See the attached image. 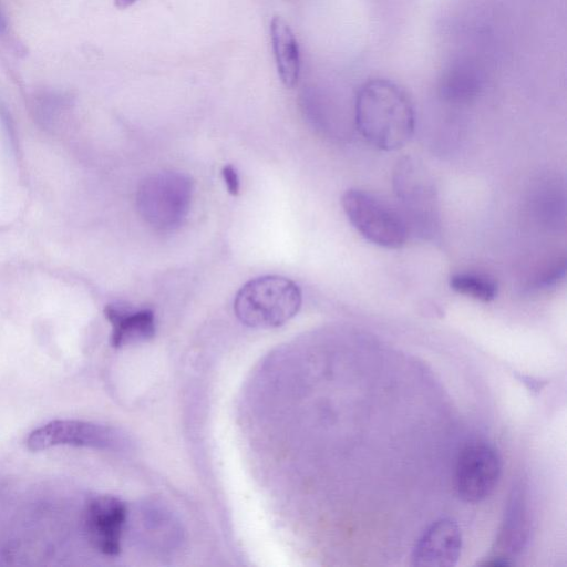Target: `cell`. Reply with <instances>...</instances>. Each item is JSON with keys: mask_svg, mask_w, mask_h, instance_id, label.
<instances>
[{"mask_svg": "<svg viewBox=\"0 0 567 567\" xmlns=\"http://www.w3.org/2000/svg\"><path fill=\"white\" fill-rule=\"evenodd\" d=\"M270 38L278 75L282 84L292 89L300 74V54L290 25L279 16L270 22Z\"/></svg>", "mask_w": 567, "mask_h": 567, "instance_id": "8fae6325", "label": "cell"}, {"mask_svg": "<svg viewBox=\"0 0 567 567\" xmlns=\"http://www.w3.org/2000/svg\"><path fill=\"white\" fill-rule=\"evenodd\" d=\"M392 185L409 233L425 240L440 236L441 219L435 183L419 159L405 156L395 164Z\"/></svg>", "mask_w": 567, "mask_h": 567, "instance_id": "7a4b0ae2", "label": "cell"}, {"mask_svg": "<svg viewBox=\"0 0 567 567\" xmlns=\"http://www.w3.org/2000/svg\"><path fill=\"white\" fill-rule=\"evenodd\" d=\"M341 205L353 228L371 244L388 249L405 244L410 233L396 206L358 188L346 190Z\"/></svg>", "mask_w": 567, "mask_h": 567, "instance_id": "277c9868", "label": "cell"}, {"mask_svg": "<svg viewBox=\"0 0 567 567\" xmlns=\"http://www.w3.org/2000/svg\"><path fill=\"white\" fill-rule=\"evenodd\" d=\"M72 445L109 451H127L130 436L120 429L78 420H54L32 431L27 446L32 451Z\"/></svg>", "mask_w": 567, "mask_h": 567, "instance_id": "8992f818", "label": "cell"}, {"mask_svg": "<svg viewBox=\"0 0 567 567\" xmlns=\"http://www.w3.org/2000/svg\"><path fill=\"white\" fill-rule=\"evenodd\" d=\"M301 290L281 276H262L249 280L237 292L234 311L244 324L269 329L282 326L301 307Z\"/></svg>", "mask_w": 567, "mask_h": 567, "instance_id": "3957f363", "label": "cell"}, {"mask_svg": "<svg viewBox=\"0 0 567 567\" xmlns=\"http://www.w3.org/2000/svg\"><path fill=\"white\" fill-rule=\"evenodd\" d=\"M7 29V21L4 18V14L2 12L1 6H0V34L3 33Z\"/></svg>", "mask_w": 567, "mask_h": 567, "instance_id": "2e32d148", "label": "cell"}, {"mask_svg": "<svg viewBox=\"0 0 567 567\" xmlns=\"http://www.w3.org/2000/svg\"><path fill=\"white\" fill-rule=\"evenodd\" d=\"M449 286L456 293L481 302H491L498 293V284L494 277L472 270L453 274Z\"/></svg>", "mask_w": 567, "mask_h": 567, "instance_id": "4fadbf2b", "label": "cell"}, {"mask_svg": "<svg viewBox=\"0 0 567 567\" xmlns=\"http://www.w3.org/2000/svg\"><path fill=\"white\" fill-rule=\"evenodd\" d=\"M462 549V534L455 522H434L420 537L412 553V565L421 567L455 566Z\"/></svg>", "mask_w": 567, "mask_h": 567, "instance_id": "9c48e42d", "label": "cell"}, {"mask_svg": "<svg viewBox=\"0 0 567 567\" xmlns=\"http://www.w3.org/2000/svg\"><path fill=\"white\" fill-rule=\"evenodd\" d=\"M193 194L192 181L179 173L154 174L141 184L136 204L142 217L153 227L173 229L186 217Z\"/></svg>", "mask_w": 567, "mask_h": 567, "instance_id": "5b68a950", "label": "cell"}, {"mask_svg": "<svg viewBox=\"0 0 567 567\" xmlns=\"http://www.w3.org/2000/svg\"><path fill=\"white\" fill-rule=\"evenodd\" d=\"M105 316L112 326L111 343L115 348L148 341L155 336V317L151 309L110 305Z\"/></svg>", "mask_w": 567, "mask_h": 567, "instance_id": "30bf717a", "label": "cell"}, {"mask_svg": "<svg viewBox=\"0 0 567 567\" xmlns=\"http://www.w3.org/2000/svg\"><path fill=\"white\" fill-rule=\"evenodd\" d=\"M528 530L529 526L525 501L522 492L516 489L511 497L502 528L496 539L497 555L495 556L509 561L508 556L516 555L524 548L527 542Z\"/></svg>", "mask_w": 567, "mask_h": 567, "instance_id": "7c38bea8", "label": "cell"}, {"mask_svg": "<svg viewBox=\"0 0 567 567\" xmlns=\"http://www.w3.org/2000/svg\"><path fill=\"white\" fill-rule=\"evenodd\" d=\"M502 470L498 453L487 443L474 442L458 455L455 486L458 496L468 503L485 499L497 485Z\"/></svg>", "mask_w": 567, "mask_h": 567, "instance_id": "52a82bcc", "label": "cell"}, {"mask_svg": "<svg viewBox=\"0 0 567 567\" xmlns=\"http://www.w3.org/2000/svg\"><path fill=\"white\" fill-rule=\"evenodd\" d=\"M226 187L229 194L236 196L239 193V177L236 168L228 164L221 171Z\"/></svg>", "mask_w": 567, "mask_h": 567, "instance_id": "5bb4252c", "label": "cell"}, {"mask_svg": "<svg viewBox=\"0 0 567 567\" xmlns=\"http://www.w3.org/2000/svg\"><path fill=\"white\" fill-rule=\"evenodd\" d=\"M138 0H114V4L118 9H126L131 6H133Z\"/></svg>", "mask_w": 567, "mask_h": 567, "instance_id": "9a60e30c", "label": "cell"}, {"mask_svg": "<svg viewBox=\"0 0 567 567\" xmlns=\"http://www.w3.org/2000/svg\"><path fill=\"white\" fill-rule=\"evenodd\" d=\"M126 516V505L117 497L97 496L89 503L86 528L90 539L97 550L109 556L120 553Z\"/></svg>", "mask_w": 567, "mask_h": 567, "instance_id": "ba28073f", "label": "cell"}, {"mask_svg": "<svg viewBox=\"0 0 567 567\" xmlns=\"http://www.w3.org/2000/svg\"><path fill=\"white\" fill-rule=\"evenodd\" d=\"M354 123L370 145L382 151H395L411 140L415 130V111L409 94L398 83L373 78L357 91Z\"/></svg>", "mask_w": 567, "mask_h": 567, "instance_id": "6da1fadb", "label": "cell"}]
</instances>
